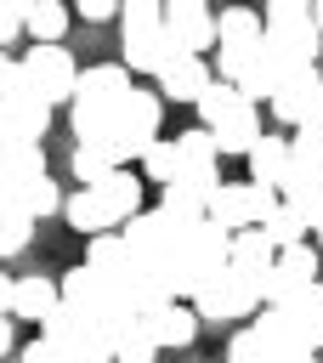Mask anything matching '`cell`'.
Instances as JSON below:
<instances>
[{
	"mask_svg": "<svg viewBox=\"0 0 323 363\" xmlns=\"http://www.w3.org/2000/svg\"><path fill=\"white\" fill-rule=\"evenodd\" d=\"M68 164H74V176H79V187H96V182H102L108 170H119L108 147H74V159H68Z\"/></svg>",
	"mask_w": 323,
	"mask_h": 363,
	"instance_id": "31",
	"label": "cell"
},
{
	"mask_svg": "<svg viewBox=\"0 0 323 363\" xmlns=\"http://www.w3.org/2000/svg\"><path fill=\"white\" fill-rule=\"evenodd\" d=\"M85 193L108 210V221H113V227H125V221L142 210V182H136L130 170H108V176H102L96 187H85Z\"/></svg>",
	"mask_w": 323,
	"mask_h": 363,
	"instance_id": "14",
	"label": "cell"
},
{
	"mask_svg": "<svg viewBox=\"0 0 323 363\" xmlns=\"http://www.w3.org/2000/svg\"><path fill=\"white\" fill-rule=\"evenodd\" d=\"M164 40H170V51H181V57H204V51H215V11L198 6V0H176V6H164Z\"/></svg>",
	"mask_w": 323,
	"mask_h": 363,
	"instance_id": "8",
	"label": "cell"
},
{
	"mask_svg": "<svg viewBox=\"0 0 323 363\" xmlns=\"http://www.w3.org/2000/svg\"><path fill=\"white\" fill-rule=\"evenodd\" d=\"M159 113H164V102H159L153 91H130V96L119 102V113H113V142H108V153H113L119 170H125V159H142V153L159 142Z\"/></svg>",
	"mask_w": 323,
	"mask_h": 363,
	"instance_id": "4",
	"label": "cell"
},
{
	"mask_svg": "<svg viewBox=\"0 0 323 363\" xmlns=\"http://www.w3.org/2000/svg\"><path fill=\"white\" fill-rule=\"evenodd\" d=\"M17 363H79V357H68V352L51 346V340H28V346L17 352Z\"/></svg>",
	"mask_w": 323,
	"mask_h": 363,
	"instance_id": "34",
	"label": "cell"
},
{
	"mask_svg": "<svg viewBox=\"0 0 323 363\" xmlns=\"http://www.w3.org/2000/svg\"><path fill=\"white\" fill-rule=\"evenodd\" d=\"M312 233H317V244H323V227H312Z\"/></svg>",
	"mask_w": 323,
	"mask_h": 363,
	"instance_id": "42",
	"label": "cell"
},
{
	"mask_svg": "<svg viewBox=\"0 0 323 363\" xmlns=\"http://www.w3.org/2000/svg\"><path fill=\"white\" fill-rule=\"evenodd\" d=\"M153 357H159V346H153L147 323L142 318H119L113 323V363H153Z\"/></svg>",
	"mask_w": 323,
	"mask_h": 363,
	"instance_id": "21",
	"label": "cell"
},
{
	"mask_svg": "<svg viewBox=\"0 0 323 363\" xmlns=\"http://www.w3.org/2000/svg\"><path fill=\"white\" fill-rule=\"evenodd\" d=\"M278 199L306 221V233H312V227H323V176H317V170H306V164H295V159H289V176L278 182Z\"/></svg>",
	"mask_w": 323,
	"mask_h": 363,
	"instance_id": "13",
	"label": "cell"
},
{
	"mask_svg": "<svg viewBox=\"0 0 323 363\" xmlns=\"http://www.w3.org/2000/svg\"><path fill=\"white\" fill-rule=\"evenodd\" d=\"M289 74H295V62H289V57H278V51L261 40V51H255V57H249V68L232 79V91L255 108V102H272V96L283 91V79H289Z\"/></svg>",
	"mask_w": 323,
	"mask_h": 363,
	"instance_id": "11",
	"label": "cell"
},
{
	"mask_svg": "<svg viewBox=\"0 0 323 363\" xmlns=\"http://www.w3.org/2000/svg\"><path fill=\"white\" fill-rule=\"evenodd\" d=\"M261 233L272 238V250H289V244H306V221H300V216H295V210H289L283 199H278V210H272V216L261 221Z\"/></svg>",
	"mask_w": 323,
	"mask_h": 363,
	"instance_id": "29",
	"label": "cell"
},
{
	"mask_svg": "<svg viewBox=\"0 0 323 363\" xmlns=\"http://www.w3.org/2000/svg\"><path fill=\"white\" fill-rule=\"evenodd\" d=\"M312 284H317V250L312 244H289V250H278V261L261 278V306H283L289 295H300Z\"/></svg>",
	"mask_w": 323,
	"mask_h": 363,
	"instance_id": "7",
	"label": "cell"
},
{
	"mask_svg": "<svg viewBox=\"0 0 323 363\" xmlns=\"http://www.w3.org/2000/svg\"><path fill=\"white\" fill-rule=\"evenodd\" d=\"M210 142H215V159L221 153H249L255 142H261V108H238V113H227L221 125H210Z\"/></svg>",
	"mask_w": 323,
	"mask_h": 363,
	"instance_id": "18",
	"label": "cell"
},
{
	"mask_svg": "<svg viewBox=\"0 0 323 363\" xmlns=\"http://www.w3.org/2000/svg\"><path fill=\"white\" fill-rule=\"evenodd\" d=\"M62 216H68V227L74 233H85V238H96V233H113V221H108V210L79 187V193H68L62 199Z\"/></svg>",
	"mask_w": 323,
	"mask_h": 363,
	"instance_id": "26",
	"label": "cell"
},
{
	"mask_svg": "<svg viewBox=\"0 0 323 363\" xmlns=\"http://www.w3.org/2000/svg\"><path fill=\"white\" fill-rule=\"evenodd\" d=\"M23 34H34V45H62L68 6H57V0H23Z\"/></svg>",
	"mask_w": 323,
	"mask_h": 363,
	"instance_id": "20",
	"label": "cell"
},
{
	"mask_svg": "<svg viewBox=\"0 0 323 363\" xmlns=\"http://www.w3.org/2000/svg\"><path fill=\"white\" fill-rule=\"evenodd\" d=\"M261 278H266V272L227 261V267L193 295V318H198V323H249V318L261 312Z\"/></svg>",
	"mask_w": 323,
	"mask_h": 363,
	"instance_id": "1",
	"label": "cell"
},
{
	"mask_svg": "<svg viewBox=\"0 0 323 363\" xmlns=\"http://www.w3.org/2000/svg\"><path fill=\"white\" fill-rule=\"evenodd\" d=\"M193 108H198V130H210V125H221L227 113H238V108H244V96H238L227 79H210V85H204V96H198Z\"/></svg>",
	"mask_w": 323,
	"mask_h": 363,
	"instance_id": "27",
	"label": "cell"
},
{
	"mask_svg": "<svg viewBox=\"0 0 323 363\" xmlns=\"http://www.w3.org/2000/svg\"><path fill=\"white\" fill-rule=\"evenodd\" d=\"M255 51H261V11H249V6H227V11L215 17V62H221L215 79L232 85V79L249 68Z\"/></svg>",
	"mask_w": 323,
	"mask_h": 363,
	"instance_id": "5",
	"label": "cell"
},
{
	"mask_svg": "<svg viewBox=\"0 0 323 363\" xmlns=\"http://www.w3.org/2000/svg\"><path fill=\"white\" fill-rule=\"evenodd\" d=\"M244 159H249V182L278 193V182L289 176V136H272V130H261V142H255Z\"/></svg>",
	"mask_w": 323,
	"mask_h": 363,
	"instance_id": "16",
	"label": "cell"
},
{
	"mask_svg": "<svg viewBox=\"0 0 323 363\" xmlns=\"http://www.w3.org/2000/svg\"><path fill=\"white\" fill-rule=\"evenodd\" d=\"M51 312H57V278H45V272H28V278H17V289H11V318L45 323Z\"/></svg>",
	"mask_w": 323,
	"mask_h": 363,
	"instance_id": "19",
	"label": "cell"
},
{
	"mask_svg": "<svg viewBox=\"0 0 323 363\" xmlns=\"http://www.w3.org/2000/svg\"><path fill=\"white\" fill-rule=\"evenodd\" d=\"M272 119L289 125V130L323 119V74H317V68H295V74L283 79V91L272 96Z\"/></svg>",
	"mask_w": 323,
	"mask_h": 363,
	"instance_id": "9",
	"label": "cell"
},
{
	"mask_svg": "<svg viewBox=\"0 0 323 363\" xmlns=\"http://www.w3.org/2000/svg\"><path fill=\"white\" fill-rule=\"evenodd\" d=\"M266 352H261V335L249 329V323H238L232 335H227V363H261Z\"/></svg>",
	"mask_w": 323,
	"mask_h": 363,
	"instance_id": "33",
	"label": "cell"
},
{
	"mask_svg": "<svg viewBox=\"0 0 323 363\" xmlns=\"http://www.w3.org/2000/svg\"><path fill=\"white\" fill-rule=\"evenodd\" d=\"M28 238H34V221L23 216V204L0 187V261L6 255H17V250H28Z\"/></svg>",
	"mask_w": 323,
	"mask_h": 363,
	"instance_id": "23",
	"label": "cell"
},
{
	"mask_svg": "<svg viewBox=\"0 0 323 363\" xmlns=\"http://www.w3.org/2000/svg\"><path fill=\"white\" fill-rule=\"evenodd\" d=\"M312 28H317V34H323V6H312Z\"/></svg>",
	"mask_w": 323,
	"mask_h": 363,
	"instance_id": "41",
	"label": "cell"
},
{
	"mask_svg": "<svg viewBox=\"0 0 323 363\" xmlns=\"http://www.w3.org/2000/svg\"><path fill=\"white\" fill-rule=\"evenodd\" d=\"M17 68L28 74V85H34V96H40L45 108L74 102V79H79V68H74V57H68L62 45H34V51L17 57Z\"/></svg>",
	"mask_w": 323,
	"mask_h": 363,
	"instance_id": "6",
	"label": "cell"
},
{
	"mask_svg": "<svg viewBox=\"0 0 323 363\" xmlns=\"http://www.w3.org/2000/svg\"><path fill=\"white\" fill-rule=\"evenodd\" d=\"M227 261H232V267H255V272H266V267L278 261V250H272V238H266L261 227H244V233L227 238Z\"/></svg>",
	"mask_w": 323,
	"mask_h": 363,
	"instance_id": "22",
	"label": "cell"
},
{
	"mask_svg": "<svg viewBox=\"0 0 323 363\" xmlns=\"http://www.w3.org/2000/svg\"><path fill=\"white\" fill-rule=\"evenodd\" d=\"M159 216H164L170 227H193V221H204V199H198L193 187L170 182V187H159Z\"/></svg>",
	"mask_w": 323,
	"mask_h": 363,
	"instance_id": "25",
	"label": "cell"
},
{
	"mask_svg": "<svg viewBox=\"0 0 323 363\" xmlns=\"http://www.w3.org/2000/svg\"><path fill=\"white\" fill-rule=\"evenodd\" d=\"M142 176L159 182V187H170V182H176V142H153V147L142 153Z\"/></svg>",
	"mask_w": 323,
	"mask_h": 363,
	"instance_id": "32",
	"label": "cell"
},
{
	"mask_svg": "<svg viewBox=\"0 0 323 363\" xmlns=\"http://www.w3.org/2000/svg\"><path fill=\"white\" fill-rule=\"evenodd\" d=\"M6 352H11V323L0 318V357H6Z\"/></svg>",
	"mask_w": 323,
	"mask_h": 363,
	"instance_id": "39",
	"label": "cell"
},
{
	"mask_svg": "<svg viewBox=\"0 0 323 363\" xmlns=\"http://www.w3.org/2000/svg\"><path fill=\"white\" fill-rule=\"evenodd\" d=\"M204 221L221 227L227 238L244 233V227H255V221H249V182H221V187L204 199Z\"/></svg>",
	"mask_w": 323,
	"mask_h": 363,
	"instance_id": "15",
	"label": "cell"
},
{
	"mask_svg": "<svg viewBox=\"0 0 323 363\" xmlns=\"http://www.w3.org/2000/svg\"><path fill=\"white\" fill-rule=\"evenodd\" d=\"M142 323H147V335H153L159 352H170V346H193V335H198V318H193V306H181V301L147 312Z\"/></svg>",
	"mask_w": 323,
	"mask_h": 363,
	"instance_id": "17",
	"label": "cell"
},
{
	"mask_svg": "<svg viewBox=\"0 0 323 363\" xmlns=\"http://www.w3.org/2000/svg\"><path fill=\"white\" fill-rule=\"evenodd\" d=\"M153 79H159V91H153L159 102H164V96H170V102H198V96H204V85H210L215 74L204 68V57H181V51H176Z\"/></svg>",
	"mask_w": 323,
	"mask_h": 363,
	"instance_id": "12",
	"label": "cell"
},
{
	"mask_svg": "<svg viewBox=\"0 0 323 363\" xmlns=\"http://www.w3.org/2000/svg\"><path fill=\"white\" fill-rule=\"evenodd\" d=\"M317 363H323V352H317Z\"/></svg>",
	"mask_w": 323,
	"mask_h": 363,
	"instance_id": "44",
	"label": "cell"
},
{
	"mask_svg": "<svg viewBox=\"0 0 323 363\" xmlns=\"http://www.w3.org/2000/svg\"><path fill=\"white\" fill-rule=\"evenodd\" d=\"M261 40H266L278 57H289L295 68H317L323 34L312 28V6H300V0H272V6L261 11Z\"/></svg>",
	"mask_w": 323,
	"mask_h": 363,
	"instance_id": "3",
	"label": "cell"
},
{
	"mask_svg": "<svg viewBox=\"0 0 323 363\" xmlns=\"http://www.w3.org/2000/svg\"><path fill=\"white\" fill-rule=\"evenodd\" d=\"M272 210H278V193H272V187H255V182H249V221L261 227V221H266Z\"/></svg>",
	"mask_w": 323,
	"mask_h": 363,
	"instance_id": "36",
	"label": "cell"
},
{
	"mask_svg": "<svg viewBox=\"0 0 323 363\" xmlns=\"http://www.w3.org/2000/svg\"><path fill=\"white\" fill-rule=\"evenodd\" d=\"M215 164V142H210V130H181L176 136V170H210Z\"/></svg>",
	"mask_w": 323,
	"mask_h": 363,
	"instance_id": "28",
	"label": "cell"
},
{
	"mask_svg": "<svg viewBox=\"0 0 323 363\" xmlns=\"http://www.w3.org/2000/svg\"><path fill=\"white\" fill-rule=\"evenodd\" d=\"M119 34H125V74H159L176 51L164 40V6L159 0H130L119 6Z\"/></svg>",
	"mask_w": 323,
	"mask_h": 363,
	"instance_id": "2",
	"label": "cell"
},
{
	"mask_svg": "<svg viewBox=\"0 0 323 363\" xmlns=\"http://www.w3.org/2000/svg\"><path fill=\"white\" fill-rule=\"evenodd\" d=\"M79 17L85 23H108V17H119V0H79Z\"/></svg>",
	"mask_w": 323,
	"mask_h": 363,
	"instance_id": "37",
	"label": "cell"
},
{
	"mask_svg": "<svg viewBox=\"0 0 323 363\" xmlns=\"http://www.w3.org/2000/svg\"><path fill=\"white\" fill-rule=\"evenodd\" d=\"M11 153H17V147H11V142H0V170H6V159H11Z\"/></svg>",
	"mask_w": 323,
	"mask_h": 363,
	"instance_id": "40",
	"label": "cell"
},
{
	"mask_svg": "<svg viewBox=\"0 0 323 363\" xmlns=\"http://www.w3.org/2000/svg\"><path fill=\"white\" fill-rule=\"evenodd\" d=\"M23 34V0H0V51Z\"/></svg>",
	"mask_w": 323,
	"mask_h": 363,
	"instance_id": "35",
	"label": "cell"
},
{
	"mask_svg": "<svg viewBox=\"0 0 323 363\" xmlns=\"http://www.w3.org/2000/svg\"><path fill=\"white\" fill-rule=\"evenodd\" d=\"M6 193H11L17 204H23V216H28V221H40V216L62 210V199H57V182H51L45 170H40V176H28L23 187H6Z\"/></svg>",
	"mask_w": 323,
	"mask_h": 363,
	"instance_id": "24",
	"label": "cell"
},
{
	"mask_svg": "<svg viewBox=\"0 0 323 363\" xmlns=\"http://www.w3.org/2000/svg\"><path fill=\"white\" fill-rule=\"evenodd\" d=\"M317 62H323V51H317ZM317 74H323V68H317Z\"/></svg>",
	"mask_w": 323,
	"mask_h": 363,
	"instance_id": "43",
	"label": "cell"
},
{
	"mask_svg": "<svg viewBox=\"0 0 323 363\" xmlns=\"http://www.w3.org/2000/svg\"><path fill=\"white\" fill-rule=\"evenodd\" d=\"M130 91H136V79L125 74V62H96V68H79L68 108H119Z\"/></svg>",
	"mask_w": 323,
	"mask_h": 363,
	"instance_id": "10",
	"label": "cell"
},
{
	"mask_svg": "<svg viewBox=\"0 0 323 363\" xmlns=\"http://www.w3.org/2000/svg\"><path fill=\"white\" fill-rule=\"evenodd\" d=\"M11 289H17V278L0 272V318H11Z\"/></svg>",
	"mask_w": 323,
	"mask_h": 363,
	"instance_id": "38",
	"label": "cell"
},
{
	"mask_svg": "<svg viewBox=\"0 0 323 363\" xmlns=\"http://www.w3.org/2000/svg\"><path fill=\"white\" fill-rule=\"evenodd\" d=\"M289 159L323 176V119H312V125H300V130L289 136Z\"/></svg>",
	"mask_w": 323,
	"mask_h": 363,
	"instance_id": "30",
	"label": "cell"
}]
</instances>
